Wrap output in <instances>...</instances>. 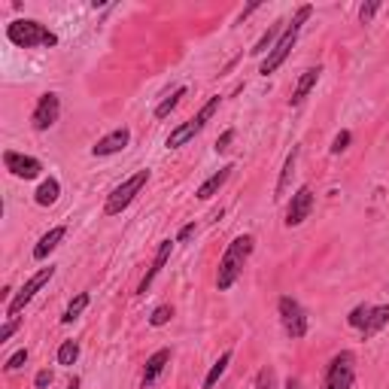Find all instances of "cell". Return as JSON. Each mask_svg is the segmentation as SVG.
Returning <instances> with one entry per match:
<instances>
[{"label": "cell", "mask_w": 389, "mask_h": 389, "mask_svg": "<svg viewBox=\"0 0 389 389\" xmlns=\"http://www.w3.org/2000/svg\"><path fill=\"white\" fill-rule=\"evenodd\" d=\"M186 97V86H180V89H174V95L171 97H165V101L155 107V119H167L171 116V110H176V104Z\"/></svg>", "instance_id": "cell-24"}, {"label": "cell", "mask_w": 389, "mask_h": 389, "mask_svg": "<svg viewBox=\"0 0 389 389\" xmlns=\"http://www.w3.org/2000/svg\"><path fill=\"white\" fill-rule=\"evenodd\" d=\"M219 104H222V97H219V95H213V97H210L207 104H204L201 110L195 113L192 119H189V122H182L180 128H174L171 134H167V140H165V146H167V150H180V146H186L189 140L195 137V134H201V131H204V125H207L210 119L216 116Z\"/></svg>", "instance_id": "cell-4"}, {"label": "cell", "mask_w": 389, "mask_h": 389, "mask_svg": "<svg viewBox=\"0 0 389 389\" xmlns=\"http://www.w3.org/2000/svg\"><path fill=\"white\" fill-rule=\"evenodd\" d=\"M58 116H61V97L52 95V91H49V95H40L37 107H34V116H31L34 131H49L58 122Z\"/></svg>", "instance_id": "cell-10"}, {"label": "cell", "mask_w": 389, "mask_h": 389, "mask_svg": "<svg viewBox=\"0 0 389 389\" xmlns=\"http://www.w3.org/2000/svg\"><path fill=\"white\" fill-rule=\"evenodd\" d=\"M192 235H195V222L182 225V228H180V235H176V244H189V240H192Z\"/></svg>", "instance_id": "cell-35"}, {"label": "cell", "mask_w": 389, "mask_h": 389, "mask_svg": "<svg viewBox=\"0 0 389 389\" xmlns=\"http://www.w3.org/2000/svg\"><path fill=\"white\" fill-rule=\"evenodd\" d=\"M80 359V344L76 341H64L58 346V365H76Z\"/></svg>", "instance_id": "cell-25"}, {"label": "cell", "mask_w": 389, "mask_h": 389, "mask_svg": "<svg viewBox=\"0 0 389 389\" xmlns=\"http://www.w3.org/2000/svg\"><path fill=\"white\" fill-rule=\"evenodd\" d=\"M353 380H356V356H353L350 350H341L325 365L322 389H350Z\"/></svg>", "instance_id": "cell-6"}, {"label": "cell", "mask_w": 389, "mask_h": 389, "mask_svg": "<svg viewBox=\"0 0 389 389\" xmlns=\"http://www.w3.org/2000/svg\"><path fill=\"white\" fill-rule=\"evenodd\" d=\"M277 40H280V25H271V27H268L265 34H261V40H259V43L250 49V55H256V58H259V55L271 52V49H274V43H277Z\"/></svg>", "instance_id": "cell-22"}, {"label": "cell", "mask_w": 389, "mask_h": 389, "mask_svg": "<svg viewBox=\"0 0 389 389\" xmlns=\"http://www.w3.org/2000/svg\"><path fill=\"white\" fill-rule=\"evenodd\" d=\"M58 195H61V182L55 180V176H49V180L40 182V189H37V195H34V201H37L40 207H52V204L58 201Z\"/></svg>", "instance_id": "cell-20"}, {"label": "cell", "mask_w": 389, "mask_h": 389, "mask_svg": "<svg viewBox=\"0 0 389 389\" xmlns=\"http://www.w3.org/2000/svg\"><path fill=\"white\" fill-rule=\"evenodd\" d=\"M231 174H235V165L219 167V171H216L213 176H210V180H204L201 186H198V192H195V195H198V201H210V198H213V195L219 192V189H222L225 182L231 180Z\"/></svg>", "instance_id": "cell-16"}, {"label": "cell", "mask_w": 389, "mask_h": 389, "mask_svg": "<svg viewBox=\"0 0 389 389\" xmlns=\"http://www.w3.org/2000/svg\"><path fill=\"white\" fill-rule=\"evenodd\" d=\"M277 310H280V322H283V329H286L289 338H304L307 335V325H310L307 322V310H304L292 295H283V298L277 301Z\"/></svg>", "instance_id": "cell-8"}, {"label": "cell", "mask_w": 389, "mask_h": 389, "mask_svg": "<svg viewBox=\"0 0 389 389\" xmlns=\"http://www.w3.org/2000/svg\"><path fill=\"white\" fill-rule=\"evenodd\" d=\"M174 244H176V240H171V237H167V240H161V244H158V252H155V259H152V268H150V271H146V277L140 280V286H137V295H146V289H150L152 283H155V277H158V274L165 271L167 259H171V250H174Z\"/></svg>", "instance_id": "cell-13"}, {"label": "cell", "mask_w": 389, "mask_h": 389, "mask_svg": "<svg viewBox=\"0 0 389 389\" xmlns=\"http://www.w3.org/2000/svg\"><path fill=\"white\" fill-rule=\"evenodd\" d=\"M52 277H55V268H52V265H49V268H40V271L34 274V277L27 280L25 286L19 289V292H16V295H12V298H10V304H6V316H10V320H16V316H19V314H22V310H25V304L31 301L34 295H37L40 289H43V286H46V283L52 280Z\"/></svg>", "instance_id": "cell-7"}, {"label": "cell", "mask_w": 389, "mask_h": 389, "mask_svg": "<svg viewBox=\"0 0 389 389\" xmlns=\"http://www.w3.org/2000/svg\"><path fill=\"white\" fill-rule=\"evenodd\" d=\"M274 384H277V374H274V368H261V371L256 374V389H274Z\"/></svg>", "instance_id": "cell-28"}, {"label": "cell", "mask_w": 389, "mask_h": 389, "mask_svg": "<svg viewBox=\"0 0 389 389\" xmlns=\"http://www.w3.org/2000/svg\"><path fill=\"white\" fill-rule=\"evenodd\" d=\"M52 380H55V374L49 371V368H43V371H37V377H34V386H37V389H49V386H52Z\"/></svg>", "instance_id": "cell-32"}, {"label": "cell", "mask_w": 389, "mask_h": 389, "mask_svg": "<svg viewBox=\"0 0 389 389\" xmlns=\"http://www.w3.org/2000/svg\"><path fill=\"white\" fill-rule=\"evenodd\" d=\"M350 140H353V134H350V131H341V134H338V137L331 140V155H341V152H346Z\"/></svg>", "instance_id": "cell-30"}, {"label": "cell", "mask_w": 389, "mask_h": 389, "mask_svg": "<svg viewBox=\"0 0 389 389\" xmlns=\"http://www.w3.org/2000/svg\"><path fill=\"white\" fill-rule=\"evenodd\" d=\"M320 76H322V67H320V64L304 70V73H301V80H298V86H295V91H292V97H289V107H298V104H304V97H307L310 91L316 89V82H320Z\"/></svg>", "instance_id": "cell-15"}, {"label": "cell", "mask_w": 389, "mask_h": 389, "mask_svg": "<svg viewBox=\"0 0 389 389\" xmlns=\"http://www.w3.org/2000/svg\"><path fill=\"white\" fill-rule=\"evenodd\" d=\"M368 314H371V307H368V304H359V307H353V310H350L346 322H350L353 329L362 331V329H365V322H368Z\"/></svg>", "instance_id": "cell-27"}, {"label": "cell", "mask_w": 389, "mask_h": 389, "mask_svg": "<svg viewBox=\"0 0 389 389\" xmlns=\"http://www.w3.org/2000/svg\"><path fill=\"white\" fill-rule=\"evenodd\" d=\"M310 16H314V6H310V3L298 6V12H295L292 25H286V27H283L280 40H277V43H274L271 52H268V58L261 61V67H259V73H261V76H271V73H277V70H280L283 64H286L289 52H292L295 40H298V34H301V25L307 22Z\"/></svg>", "instance_id": "cell-2"}, {"label": "cell", "mask_w": 389, "mask_h": 389, "mask_svg": "<svg viewBox=\"0 0 389 389\" xmlns=\"http://www.w3.org/2000/svg\"><path fill=\"white\" fill-rule=\"evenodd\" d=\"M286 389H304V386H301L298 377H289V380H286Z\"/></svg>", "instance_id": "cell-37"}, {"label": "cell", "mask_w": 389, "mask_h": 389, "mask_svg": "<svg viewBox=\"0 0 389 389\" xmlns=\"http://www.w3.org/2000/svg\"><path fill=\"white\" fill-rule=\"evenodd\" d=\"M128 143H131V131L128 128H116V131H110L107 137H101L95 146H91V155H95V158H107V155L122 152Z\"/></svg>", "instance_id": "cell-12"}, {"label": "cell", "mask_w": 389, "mask_h": 389, "mask_svg": "<svg viewBox=\"0 0 389 389\" xmlns=\"http://www.w3.org/2000/svg\"><path fill=\"white\" fill-rule=\"evenodd\" d=\"M89 301H91V298H89V292H80V295H76L73 301L67 304V310H64V314H61V322H64V325H70L73 320H80V314H82V310L89 307Z\"/></svg>", "instance_id": "cell-23"}, {"label": "cell", "mask_w": 389, "mask_h": 389, "mask_svg": "<svg viewBox=\"0 0 389 389\" xmlns=\"http://www.w3.org/2000/svg\"><path fill=\"white\" fill-rule=\"evenodd\" d=\"M389 325V304H377V307H371V314H368V322L362 329V341H371L374 335H380Z\"/></svg>", "instance_id": "cell-17"}, {"label": "cell", "mask_w": 389, "mask_h": 389, "mask_svg": "<svg viewBox=\"0 0 389 389\" xmlns=\"http://www.w3.org/2000/svg\"><path fill=\"white\" fill-rule=\"evenodd\" d=\"M259 6H261V3H259V0H256V3H250V6H246V10H244V12H240V22H244V19H246V16H250V12H256V10H259Z\"/></svg>", "instance_id": "cell-36"}, {"label": "cell", "mask_w": 389, "mask_h": 389, "mask_svg": "<svg viewBox=\"0 0 389 389\" xmlns=\"http://www.w3.org/2000/svg\"><path fill=\"white\" fill-rule=\"evenodd\" d=\"M295 161H298V146H292V152L286 155V161H283V171H280V180H277V189H274V198H280L286 195V189H289V180H292V174H295Z\"/></svg>", "instance_id": "cell-19"}, {"label": "cell", "mask_w": 389, "mask_h": 389, "mask_svg": "<svg viewBox=\"0 0 389 389\" xmlns=\"http://www.w3.org/2000/svg\"><path fill=\"white\" fill-rule=\"evenodd\" d=\"M231 140H235V128H228V131H222V137L216 140V146L213 150L216 152H228V146H231Z\"/></svg>", "instance_id": "cell-34"}, {"label": "cell", "mask_w": 389, "mask_h": 389, "mask_svg": "<svg viewBox=\"0 0 389 389\" xmlns=\"http://www.w3.org/2000/svg\"><path fill=\"white\" fill-rule=\"evenodd\" d=\"M252 250H256V237L252 235H237L228 244V250L222 252V261H219V271H216V289L219 292H228V289L237 283V277L244 274V265L252 256Z\"/></svg>", "instance_id": "cell-1"}, {"label": "cell", "mask_w": 389, "mask_h": 389, "mask_svg": "<svg viewBox=\"0 0 389 389\" xmlns=\"http://www.w3.org/2000/svg\"><path fill=\"white\" fill-rule=\"evenodd\" d=\"M171 316H174L171 304H158V307L152 310V316H150V325H152V329H161V325L171 322Z\"/></svg>", "instance_id": "cell-26"}, {"label": "cell", "mask_w": 389, "mask_h": 389, "mask_svg": "<svg viewBox=\"0 0 389 389\" xmlns=\"http://www.w3.org/2000/svg\"><path fill=\"white\" fill-rule=\"evenodd\" d=\"M67 389H80V380L73 377V380H70V384H67Z\"/></svg>", "instance_id": "cell-38"}, {"label": "cell", "mask_w": 389, "mask_h": 389, "mask_svg": "<svg viewBox=\"0 0 389 389\" xmlns=\"http://www.w3.org/2000/svg\"><path fill=\"white\" fill-rule=\"evenodd\" d=\"M310 213H314V189L310 186H301L298 192L292 195V201H289L286 207V228H298L301 222H307Z\"/></svg>", "instance_id": "cell-9"}, {"label": "cell", "mask_w": 389, "mask_h": 389, "mask_svg": "<svg viewBox=\"0 0 389 389\" xmlns=\"http://www.w3.org/2000/svg\"><path fill=\"white\" fill-rule=\"evenodd\" d=\"M27 362V346H22V350H16V353H12V356L10 359H6V371H19V368H22Z\"/></svg>", "instance_id": "cell-29"}, {"label": "cell", "mask_w": 389, "mask_h": 389, "mask_svg": "<svg viewBox=\"0 0 389 389\" xmlns=\"http://www.w3.org/2000/svg\"><path fill=\"white\" fill-rule=\"evenodd\" d=\"M6 40L19 49H37V46H58V34L49 31L46 25H40L37 19H16L6 25Z\"/></svg>", "instance_id": "cell-3"}, {"label": "cell", "mask_w": 389, "mask_h": 389, "mask_svg": "<svg viewBox=\"0 0 389 389\" xmlns=\"http://www.w3.org/2000/svg\"><path fill=\"white\" fill-rule=\"evenodd\" d=\"M3 165L6 171L12 176H19V180H37L40 174H43V161L34 158V155H22V152H12L6 150L3 152Z\"/></svg>", "instance_id": "cell-11"}, {"label": "cell", "mask_w": 389, "mask_h": 389, "mask_svg": "<svg viewBox=\"0 0 389 389\" xmlns=\"http://www.w3.org/2000/svg\"><path fill=\"white\" fill-rule=\"evenodd\" d=\"M64 237H67V228H64V225H55L49 235H43V237L37 240V246H34V259H37V261L49 259V252L58 250V244H61Z\"/></svg>", "instance_id": "cell-18"}, {"label": "cell", "mask_w": 389, "mask_h": 389, "mask_svg": "<svg viewBox=\"0 0 389 389\" xmlns=\"http://www.w3.org/2000/svg\"><path fill=\"white\" fill-rule=\"evenodd\" d=\"M377 10H380V3H377V0H371V3H362V10H359V22L368 25V22H371V19H374V12H377Z\"/></svg>", "instance_id": "cell-31"}, {"label": "cell", "mask_w": 389, "mask_h": 389, "mask_svg": "<svg viewBox=\"0 0 389 389\" xmlns=\"http://www.w3.org/2000/svg\"><path fill=\"white\" fill-rule=\"evenodd\" d=\"M150 182V171H137L134 176H128V180L122 182V186H116L107 198V204H104V213L107 216H119L122 210L131 207V201L140 195V189Z\"/></svg>", "instance_id": "cell-5"}, {"label": "cell", "mask_w": 389, "mask_h": 389, "mask_svg": "<svg viewBox=\"0 0 389 389\" xmlns=\"http://www.w3.org/2000/svg\"><path fill=\"white\" fill-rule=\"evenodd\" d=\"M19 325H22L19 320H6V325H3V329H0V344H6V341H10V338L19 331Z\"/></svg>", "instance_id": "cell-33"}, {"label": "cell", "mask_w": 389, "mask_h": 389, "mask_svg": "<svg viewBox=\"0 0 389 389\" xmlns=\"http://www.w3.org/2000/svg\"><path fill=\"white\" fill-rule=\"evenodd\" d=\"M231 356H235V353H231V350H225L222 356L216 359V362H213V368H210V371H207V377H204V389H213V386L219 384V377H222V374H225V368H228Z\"/></svg>", "instance_id": "cell-21"}, {"label": "cell", "mask_w": 389, "mask_h": 389, "mask_svg": "<svg viewBox=\"0 0 389 389\" xmlns=\"http://www.w3.org/2000/svg\"><path fill=\"white\" fill-rule=\"evenodd\" d=\"M171 365V350L167 346H161V350H155L150 359H146V368H143V386H155L158 384V377L165 374V368Z\"/></svg>", "instance_id": "cell-14"}]
</instances>
